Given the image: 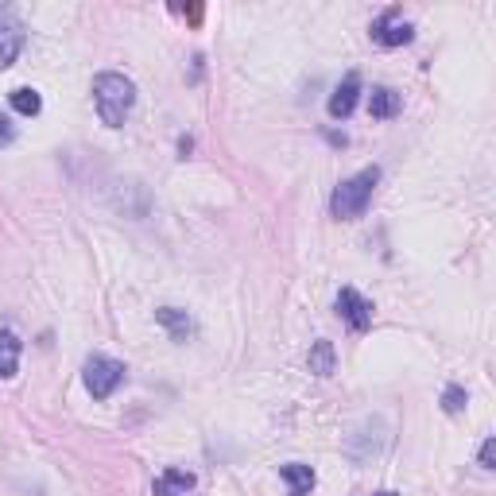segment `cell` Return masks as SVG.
Instances as JSON below:
<instances>
[{"label": "cell", "instance_id": "6da1fadb", "mask_svg": "<svg viewBox=\"0 0 496 496\" xmlns=\"http://www.w3.org/2000/svg\"><path fill=\"white\" fill-rule=\"evenodd\" d=\"M94 105L101 113V124L121 128L124 116L136 105V85L124 74H116V70H105V74L94 78Z\"/></svg>", "mask_w": 496, "mask_h": 496}, {"label": "cell", "instance_id": "e0dca14e", "mask_svg": "<svg viewBox=\"0 0 496 496\" xmlns=\"http://www.w3.org/2000/svg\"><path fill=\"white\" fill-rule=\"evenodd\" d=\"M12 140H16V128H12L8 116H0V148H5V144H12Z\"/></svg>", "mask_w": 496, "mask_h": 496}, {"label": "cell", "instance_id": "9a60e30c", "mask_svg": "<svg viewBox=\"0 0 496 496\" xmlns=\"http://www.w3.org/2000/svg\"><path fill=\"white\" fill-rule=\"evenodd\" d=\"M461 407H465V388H461V384H450V388L442 392V412H446V415H458Z\"/></svg>", "mask_w": 496, "mask_h": 496}, {"label": "cell", "instance_id": "7a4b0ae2", "mask_svg": "<svg viewBox=\"0 0 496 496\" xmlns=\"http://www.w3.org/2000/svg\"><path fill=\"white\" fill-rule=\"evenodd\" d=\"M376 183H381V167H364V171H357L353 179H345L338 191H333V198H330V213L338 217V222H357V217L369 210Z\"/></svg>", "mask_w": 496, "mask_h": 496}, {"label": "cell", "instance_id": "52a82bcc", "mask_svg": "<svg viewBox=\"0 0 496 496\" xmlns=\"http://www.w3.org/2000/svg\"><path fill=\"white\" fill-rule=\"evenodd\" d=\"M155 322L164 326V330L171 333L174 342H186V338H191V333H194L191 314H186V311H179V306H159V311H155Z\"/></svg>", "mask_w": 496, "mask_h": 496}, {"label": "cell", "instance_id": "7c38bea8", "mask_svg": "<svg viewBox=\"0 0 496 496\" xmlns=\"http://www.w3.org/2000/svg\"><path fill=\"white\" fill-rule=\"evenodd\" d=\"M24 51V32L20 24H0V70H8L16 63V55Z\"/></svg>", "mask_w": 496, "mask_h": 496}, {"label": "cell", "instance_id": "8992f818", "mask_svg": "<svg viewBox=\"0 0 496 496\" xmlns=\"http://www.w3.org/2000/svg\"><path fill=\"white\" fill-rule=\"evenodd\" d=\"M357 97H361V74H357V70H349L338 90L330 94V116H333V121H345V116L357 109Z\"/></svg>", "mask_w": 496, "mask_h": 496}, {"label": "cell", "instance_id": "4fadbf2b", "mask_svg": "<svg viewBox=\"0 0 496 496\" xmlns=\"http://www.w3.org/2000/svg\"><path fill=\"white\" fill-rule=\"evenodd\" d=\"M333 369H338L333 342H314V345H311V372H314V376H333Z\"/></svg>", "mask_w": 496, "mask_h": 496}, {"label": "cell", "instance_id": "277c9868", "mask_svg": "<svg viewBox=\"0 0 496 496\" xmlns=\"http://www.w3.org/2000/svg\"><path fill=\"white\" fill-rule=\"evenodd\" d=\"M338 314L349 322V330H357V333H364L372 326V303L364 299L357 287H342L338 291Z\"/></svg>", "mask_w": 496, "mask_h": 496}, {"label": "cell", "instance_id": "ba28073f", "mask_svg": "<svg viewBox=\"0 0 496 496\" xmlns=\"http://www.w3.org/2000/svg\"><path fill=\"white\" fill-rule=\"evenodd\" d=\"M280 477L287 481V496H306L314 489V470H311V465H303V461L280 465Z\"/></svg>", "mask_w": 496, "mask_h": 496}, {"label": "cell", "instance_id": "8fae6325", "mask_svg": "<svg viewBox=\"0 0 496 496\" xmlns=\"http://www.w3.org/2000/svg\"><path fill=\"white\" fill-rule=\"evenodd\" d=\"M403 109V97L396 94V90H388V85H381V90H372V97H369V113L376 116V121H392Z\"/></svg>", "mask_w": 496, "mask_h": 496}, {"label": "cell", "instance_id": "ac0fdd59", "mask_svg": "<svg viewBox=\"0 0 496 496\" xmlns=\"http://www.w3.org/2000/svg\"><path fill=\"white\" fill-rule=\"evenodd\" d=\"M376 496H396V492H376Z\"/></svg>", "mask_w": 496, "mask_h": 496}, {"label": "cell", "instance_id": "30bf717a", "mask_svg": "<svg viewBox=\"0 0 496 496\" xmlns=\"http://www.w3.org/2000/svg\"><path fill=\"white\" fill-rule=\"evenodd\" d=\"M194 492V473L186 470H167L155 481V496H191Z\"/></svg>", "mask_w": 496, "mask_h": 496}, {"label": "cell", "instance_id": "5b68a950", "mask_svg": "<svg viewBox=\"0 0 496 496\" xmlns=\"http://www.w3.org/2000/svg\"><path fill=\"white\" fill-rule=\"evenodd\" d=\"M372 39L381 43V47H403V43L415 39V27L407 20H400V12L392 8V12H384V16L372 24Z\"/></svg>", "mask_w": 496, "mask_h": 496}, {"label": "cell", "instance_id": "3957f363", "mask_svg": "<svg viewBox=\"0 0 496 496\" xmlns=\"http://www.w3.org/2000/svg\"><path fill=\"white\" fill-rule=\"evenodd\" d=\"M124 364L121 361H113L105 353H94L90 361H85V388H90V396L94 400H109L116 388L124 384Z\"/></svg>", "mask_w": 496, "mask_h": 496}, {"label": "cell", "instance_id": "5bb4252c", "mask_svg": "<svg viewBox=\"0 0 496 496\" xmlns=\"http://www.w3.org/2000/svg\"><path fill=\"white\" fill-rule=\"evenodd\" d=\"M8 101H12V109H16L20 116H39V113H43V97H39V90H32V85H20V90H12Z\"/></svg>", "mask_w": 496, "mask_h": 496}, {"label": "cell", "instance_id": "2e32d148", "mask_svg": "<svg viewBox=\"0 0 496 496\" xmlns=\"http://www.w3.org/2000/svg\"><path fill=\"white\" fill-rule=\"evenodd\" d=\"M496 465V439H485V446H481V470H492Z\"/></svg>", "mask_w": 496, "mask_h": 496}, {"label": "cell", "instance_id": "9c48e42d", "mask_svg": "<svg viewBox=\"0 0 496 496\" xmlns=\"http://www.w3.org/2000/svg\"><path fill=\"white\" fill-rule=\"evenodd\" d=\"M20 338L12 330H0V381H12L20 369Z\"/></svg>", "mask_w": 496, "mask_h": 496}]
</instances>
